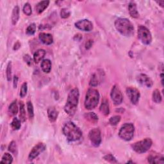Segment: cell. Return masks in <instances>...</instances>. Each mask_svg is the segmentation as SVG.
<instances>
[{
	"mask_svg": "<svg viewBox=\"0 0 164 164\" xmlns=\"http://www.w3.org/2000/svg\"><path fill=\"white\" fill-rule=\"evenodd\" d=\"M21 48V44L19 42H17L15 45H14V50L15 51H17L18 50L19 48Z\"/></svg>",
	"mask_w": 164,
	"mask_h": 164,
	"instance_id": "42",
	"label": "cell"
},
{
	"mask_svg": "<svg viewBox=\"0 0 164 164\" xmlns=\"http://www.w3.org/2000/svg\"><path fill=\"white\" fill-rule=\"evenodd\" d=\"M92 45H93V41L92 40H89L87 41L85 44V48L87 49H89L92 46Z\"/></svg>",
	"mask_w": 164,
	"mask_h": 164,
	"instance_id": "40",
	"label": "cell"
},
{
	"mask_svg": "<svg viewBox=\"0 0 164 164\" xmlns=\"http://www.w3.org/2000/svg\"><path fill=\"white\" fill-rule=\"evenodd\" d=\"M10 126L14 130H18L20 129V128L21 126V121L19 119H18L17 117H14V119L12 120V123H11V124H10Z\"/></svg>",
	"mask_w": 164,
	"mask_h": 164,
	"instance_id": "28",
	"label": "cell"
},
{
	"mask_svg": "<svg viewBox=\"0 0 164 164\" xmlns=\"http://www.w3.org/2000/svg\"><path fill=\"white\" fill-rule=\"evenodd\" d=\"M27 91H28L27 83L25 82L24 83H23V85H22V86L21 87V90H20V96H21V97H25V96L26 95V93H27Z\"/></svg>",
	"mask_w": 164,
	"mask_h": 164,
	"instance_id": "35",
	"label": "cell"
},
{
	"mask_svg": "<svg viewBox=\"0 0 164 164\" xmlns=\"http://www.w3.org/2000/svg\"><path fill=\"white\" fill-rule=\"evenodd\" d=\"M121 117L120 115L113 116L109 119V123H110V124H111L112 126H115L120 122V121H121Z\"/></svg>",
	"mask_w": 164,
	"mask_h": 164,
	"instance_id": "33",
	"label": "cell"
},
{
	"mask_svg": "<svg viewBox=\"0 0 164 164\" xmlns=\"http://www.w3.org/2000/svg\"><path fill=\"white\" fill-rule=\"evenodd\" d=\"M148 162L149 163H163L164 157L158 153H151L149 155L148 158Z\"/></svg>",
	"mask_w": 164,
	"mask_h": 164,
	"instance_id": "15",
	"label": "cell"
},
{
	"mask_svg": "<svg viewBox=\"0 0 164 164\" xmlns=\"http://www.w3.org/2000/svg\"><path fill=\"white\" fill-rule=\"evenodd\" d=\"M6 75H7V78L8 82L11 81V79H12V62H9L8 65H7V68L6 70Z\"/></svg>",
	"mask_w": 164,
	"mask_h": 164,
	"instance_id": "32",
	"label": "cell"
},
{
	"mask_svg": "<svg viewBox=\"0 0 164 164\" xmlns=\"http://www.w3.org/2000/svg\"><path fill=\"white\" fill-rule=\"evenodd\" d=\"M75 27L84 31H91L93 29V24L88 19H83L76 22Z\"/></svg>",
	"mask_w": 164,
	"mask_h": 164,
	"instance_id": "12",
	"label": "cell"
},
{
	"mask_svg": "<svg viewBox=\"0 0 164 164\" xmlns=\"http://www.w3.org/2000/svg\"><path fill=\"white\" fill-rule=\"evenodd\" d=\"M138 38L145 45H149L152 42V35L150 31L144 26L140 25L138 27Z\"/></svg>",
	"mask_w": 164,
	"mask_h": 164,
	"instance_id": "7",
	"label": "cell"
},
{
	"mask_svg": "<svg viewBox=\"0 0 164 164\" xmlns=\"http://www.w3.org/2000/svg\"><path fill=\"white\" fill-rule=\"evenodd\" d=\"M13 162V157L10 154L8 153V152H5L2 157L1 163H7V164H10L12 163Z\"/></svg>",
	"mask_w": 164,
	"mask_h": 164,
	"instance_id": "27",
	"label": "cell"
},
{
	"mask_svg": "<svg viewBox=\"0 0 164 164\" xmlns=\"http://www.w3.org/2000/svg\"><path fill=\"white\" fill-rule=\"evenodd\" d=\"M116 30L124 37H132L134 34V27L129 19L119 18L115 21Z\"/></svg>",
	"mask_w": 164,
	"mask_h": 164,
	"instance_id": "3",
	"label": "cell"
},
{
	"mask_svg": "<svg viewBox=\"0 0 164 164\" xmlns=\"http://www.w3.org/2000/svg\"><path fill=\"white\" fill-rule=\"evenodd\" d=\"M19 12H20L19 7L18 6H16L12 10V17H11V19H12V23L13 25H16L19 21Z\"/></svg>",
	"mask_w": 164,
	"mask_h": 164,
	"instance_id": "22",
	"label": "cell"
},
{
	"mask_svg": "<svg viewBox=\"0 0 164 164\" xmlns=\"http://www.w3.org/2000/svg\"><path fill=\"white\" fill-rule=\"evenodd\" d=\"M8 151L15 155L17 154V146L15 141H12L8 146Z\"/></svg>",
	"mask_w": 164,
	"mask_h": 164,
	"instance_id": "29",
	"label": "cell"
},
{
	"mask_svg": "<svg viewBox=\"0 0 164 164\" xmlns=\"http://www.w3.org/2000/svg\"><path fill=\"white\" fill-rule=\"evenodd\" d=\"M23 12L25 15H26L28 16H31V14L32 13V10H31V5L29 3H26L25 4L23 8Z\"/></svg>",
	"mask_w": 164,
	"mask_h": 164,
	"instance_id": "34",
	"label": "cell"
},
{
	"mask_svg": "<svg viewBox=\"0 0 164 164\" xmlns=\"http://www.w3.org/2000/svg\"><path fill=\"white\" fill-rule=\"evenodd\" d=\"M103 158L109 162H111V163H117V160L115 159V158L112 155H105Z\"/></svg>",
	"mask_w": 164,
	"mask_h": 164,
	"instance_id": "38",
	"label": "cell"
},
{
	"mask_svg": "<svg viewBox=\"0 0 164 164\" xmlns=\"http://www.w3.org/2000/svg\"><path fill=\"white\" fill-rule=\"evenodd\" d=\"M39 40L46 45H51L53 42V37L51 34L47 33H40L39 35Z\"/></svg>",
	"mask_w": 164,
	"mask_h": 164,
	"instance_id": "14",
	"label": "cell"
},
{
	"mask_svg": "<svg viewBox=\"0 0 164 164\" xmlns=\"http://www.w3.org/2000/svg\"><path fill=\"white\" fill-rule=\"evenodd\" d=\"M98 84H99V80H98L96 74H92V77L91 78L90 85L92 87H96L98 85Z\"/></svg>",
	"mask_w": 164,
	"mask_h": 164,
	"instance_id": "36",
	"label": "cell"
},
{
	"mask_svg": "<svg viewBox=\"0 0 164 164\" xmlns=\"http://www.w3.org/2000/svg\"><path fill=\"white\" fill-rule=\"evenodd\" d=\"M41 69L45 73H49L51 70V62L49 59L42 60L41 63Z\"/></svg>",
	"mask_w": 164,
	"mask_h": 164,
	"instance_id": "21",
	"label": "cell"
},
{
	"mask_svg": "<svg viewBox=\"0 0 164 164\" xmlns=\"http://www.w3.org/2000/svg\"><path fill=\"white\" fill-rule=\"evenodd\" d=\"M62 131L63 135L69 142L77 141L82 137L81 129L71 121H69L64 124Z\"/></svg>",
	"mask_w": 164,
	"mask_h": 164,
	"instance_id": "2",
	"label": "cell"
},
{
	"mask_svg": "<svg viewBox=\"0 0 164 164\" xmlns=\"http://www.w3.org/2000/svg\"><path fill=\"white\" fill-rule=\"evenodd\" d=\"M8 112L11 115H16L18 112V106L17 105V101H14L9 105Z\"/></svg>",
	"mask_w": 164,
	"mask_h": 164,
	"instance_id": "24",
	"label": "cell"
},
{
	"mask_svg": "<svg viewBox=\"0 0 164 164\" xmlns=\"http://www.w3.org/2000/svg\"><path fill=\"white\" fill-rule=\"evenodd\" d=\"M89 138L94 147H99L101 143V135L99 128H94L90 131Z\"/></svg>",
	"mask_w": 164,
	"mask_h": 164,
	"instance_id": "8",
	"label": "cell"
},
{
	"mask_svg": "<svg viewBox=\"0 0 164 164\" xmlns=\"http://www.w3.org/2000/svg\"><path fill=\"white\" fill-rule=\"evenodd\" d=\"M128 10L130 16L134 18H138L139 17V13L137 10V4L134 2H131L128 5Z\"/></svg>",
	"mask_w": 164,
	"mask_h": 164,
	"instance_id": "18",
	"label": "cell"
},
{
	"mask_svg": "<svg viewBox=\"0 0 164 164\" xmlns=\"http://www.w3.org/2000/svg\"><path fill=\"white\" fill-rule=\"evenodd\" d=\"M152 101H153L156 103H160L162 101V97L161 96V94L158 89H155L153 92H152Z\"/></svg>",
	"mask_w": 164,
	"mask_h": 164,
	"instance_id": "26",
	"label": "cell"
},
{
	"mask_svg": "<svg viewBox=\"0 0 164 164\" xmlns=\"http://www.w3.org/2000/svg\"><path fill=\"white\" fill-rule=\"evenodd\" d=\"M17 83H18V77L17 76H14V83H13V85H14V88H17Z\"/></svg>",
	"mask_w": 164,
	"mask_h": 164,
	"instance_id": "41",
	"label": "cell"
},
{
	"mask_svg": "<svg viewBox=\"0 0 164 164\" xmlns=\"http://www.w3.org/2000/svg\"><path fill=\"white\" fill-rule=\"evenodd\" d=\"M71 16V12L68 8H62L60 12V16L63 19H67Z\"/></svg>",
	"mask_w": 164,
	"mask_h": 164,
	"instance_id": "37",
	"label": "cell"
},
{
	"mask_svg": "<svg viewBox=\"0 0 164 164\" xmlns=\"http://www.w3.org/2000/svg\"><path fill=\"white\" fill-rule=\"evenodd\" d=\"M47 112H48V116L49 121L51 123L55 122L59 116V111L54 107L51 106L48 108Z\"/></svg>",
	"mask_w": 164,
	"mask_h": 164,
	"instance_id": "16",
	"label": "cell"
},
{
	"mask_svg": "<svg viewBox=\"0 0 164 164\" xmlns=\"http://www.w3.org/2000/svg\"><path fill=\"white\" fill-rule=\"evenodd\" d=\"M110 96L112 100L115 105H119L122 103L123 100V96L121 89H120L117 85H115L112 87Z\"/></svg>",
	"mask_w": 164,
	"mask_h": 164,
	"instance_id": "9",
	"label": "cell"
},
{
	"mask_svg": "<svg viewBox=\"0 0 164 164\" xmlns=\"http://www.w3.org/2000/svg\"><path fill=\"white\" fill-rule=\"evenodd\" d=\"M46 148V146L44 143H39L37 145H35L34 148H32L31 150L28 158L30 160H34L35 158H37L40 154H41L43 151H45Z\"/></svg>",
	"mask_w": 164,
	"mask_h": 164,
	"instance_id": "11",
	"label": "cell"
},
{
	"mask_svg": "<svg viewBox=\"0 0 164 164\" xmlns=\"http://www.w3.org/2000/svg\"><path fill=\"white\" fill-rule=\"evenodd\" d=\"M152 144V140L149 138H146L144 140H142L137 142V143H135L131 146H132L133 150L137 152V153L142 154L147 152L151 148Z\"/></svg>",
	"mask_w": 164,
	"mask_h": 164,
	"instance_id": "6",
	"label": "cell"
},
{
	"mask_svg": "<svg viewBox=\"0 0 164 164\" xmlns=\"http://www.w3.org/2000/svg\"><path fill=\"white\" fill-rule=\"evenodd\" d=\"M27 110L28 114L30 119H33L34 117V106H33L31 102L28 101L27 102Z\"/></svg>",
	"mask_w": 164,
	"mask_h": 164,
	"instance_id": "31",
	"label": "cell"
},
{
	"mask_svg": "<svg viewBox=\"0 0 164 164\" xmlns=\"http://www.w3.org/2000/svg\"><path fill=\"white\" fill-rule=\"evenodd\" d=\"M157 3L158 4H159V5L162 7H163V4H164V1H163V0H162V1H159V2H157Z\"/></svg>",
	"mask_w": 164,
	"mask_h": 164,
	"instance_id": "43",
	"label": "cell"
},
{
	"mask_svg": "<svg viewBox=\"0 0 164 164\" xmlns=\"http://www.w3.org/2000/svg\"><path fill=\"white\" fill-rule=\"evenodd\" d=\"M49 1H42L37 4L35 6V11L38 14H40L49 6Z\"/></svg>",
	"mask_w": 164,
	"mask_h": 164,
	"instance_id": "19",
	"label": "cell"
},
{
	"mask_svg": "<svg viewBox=\"0 0 164 164\" xmlns=\"http://www.w3.org/2000/svg\"><path fill=\"white\" fill-rule=\"evenodd\" d=\"M46 54V51L45 49H38L34 54V61L35 63H39L45 57Z\"/></svg>",
	"mask_w": 164,
	"mask_h": 164,
	"instance_id": "20",
	"label": "cell"
},
{
	"mask_svg": "<svg viewBox=\"0 0 164 164\" xmlns=\"http://www.w3.org/2000/svg\"><path fill=\"white\" fill-rule=\"evenodd\" d=\"M36 25L35 23H32L28 26L26 30V33L28 35H33L35 34L36 31Z\"/></svg>",
	"mask_w": 164,
	"mask_h": 164,
	"instance_id": "30",
	"label": "cell"
},
{
	"mask_svg": "<svg viewBox=\"0 0 164 164\" xmlns=\"http://www.w3.org/2000/svg\"><path fill=\"white\" fill-rule=\"evenodd\" d=\"M100 93L95 89H89L87 91L85 100V107L87 110H92L95 108L99 103Z\"/></svg>",
	"mask_w": 164,
	"mask_h": 164,
	"instance_id": "4",
	"label": "cell"
},
{
	"mask_svg": "<svg viewBox=\"0 0 164 164\" xmlns=\"http://www.w3.org/2000/svg\"><path fill=\"white\" fill-rule=\"evenodd\" d=\"M100 110V112L105 116L108 115L109 114H110V106H109L108 100L106 99V98L104 97L103 99Z\"/></svg>",
	"mask_w": 164,
	"mask_h": 164,
	"instance_id": "17",
	"label": "cell"
},
{
	"mask_svg": "<svg viewBox=\"0 0 164 164\" xmlns=\"http://www.w3.org/2000/svg\"><path fill=\"white\" fill-rule=\"evenodd\" d=\"M126 94L129 100L134 105H137L138 103L140 94L138 89L132 87H128L126 89Z\"/></svg>",
	"mask_w": 164,
	"mask_h": 164,
	"instance_id": "10",
	"label": "cell"
},
{
	"mask_svg": "<svg viewBox=\"0 0 164 164\" xmlns=\"http://www.w3.org/2000/svg\"><path fill=\"white\" fill-rule=\"evenodd\" d=\"M137 80L139 83L148 87V88H151L152 85H153V82H152V80L145 74H138L137 77Z\"/></svg>",
	"mask_w": 164,
	"mask_h": 164,
	"instance_id": "13",
	"label": "cell"
},
{
	"mask_svg": "<svg viewBox=\"0 0 164 164\" xmlns=\"http://www.w3.org/2000/svg\"><path fill=\"white\" fill-rule=\"evenodd\" d=\"M135 127L132 123L124 124L120 128L119 136L125 141H129L132 139L134 135Z\"/></svg>",
	"mask_w": 164,
	"mask_h": 164,
	"instance_id": "5",
	"label": "cell"
},
{
	"mask_svg": "<svg viewBox=\"0 0 164 164\" xmlns=\"http://www.w3.org/2000/svg\"><path fill=\"white\" fill-rule=\"evenodd\" d=\"M80 92L77 88L72 89L69 93L67 103L64 106V110L69 115L73 116L76 110L79 101Z\"/></svg>",
	"mask_w": 164,
	"mask_h": 164,
	"instance_id": "1",
	"label": "cell"
},
{
	"mask_svg": "<svg viewBox=\"0 0 164 164\" xmlns=\"http://www.w3.org/2000/svg\"><path fill=\"white\" fill-rule=\"evenodd\" d=\"M19 106H19L20 120L22 122H25L26 121V111H25V105L23 101L20 102Z\"/></svg>",
	"mask_w": 164,
	"mask_h": 164,
	"instance_id": "25",
	"label": "cell"
},
{
	"mask_svg": "<svg viewBox=\"0 0 164 164\" xmlns=\"http://www.w3.org/2000/svg\"><path fill=\"white\" fill-rule=\"evenodd\" d=\"M24 60L25 61V62L28 65H31L32 63V60L31 58L30 57V55L28 54H25L24 56Z\"/></svg>",
	"mask_w": 164,
	"mask_h": 164,
	"instance_id": "39",
	"label": "cell"
},
{
	"mask_svg": "<svg viewBox=\"0 0 164 164\" xmlns=\"http://www.w3.org/2000/svg\"><path fill=\"white\" fill-rule=\"evenodd\" d=\"M84 117L86 120L91 123H96L98 121V117L94 112H89L86 113L84 115Z\"/></svg>",
	"mask_w": 164,
	"mask_h": 164,
	"instance_id": "23",
	"label": "cell"
}]
</instances>
